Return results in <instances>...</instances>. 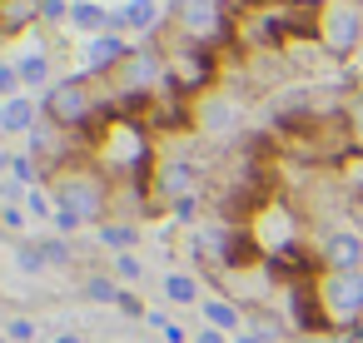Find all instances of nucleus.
<instances>
[{
    "label": "nucleus",
    "instance_id": "obj_1",
    "mask_svg": "<svg viewBox=\"0 0 363 343\" xmlns=\"http://www.w3.org/2000/svg\"><path fill=\"white\" fill-rule=\"evenodd\" d=\"M318 45L333 60H348L363 45V6L358 0H323L318 6Z\"/></svg>",
    "mask_w": 363,
    "mask_h": 343
},
{
    "label": "nucleus",
    "instance_id": "obj_2",
    "mask_svg": "<svg viewBox=\"0 0 363 343\" xmlns=\"http://www.w3.org/2000/svg\"><path fill=\"white\" fill-rule=\"evenodd\" d=\"M174 21H179V35L194 40V45H214L234 30L229 16H224V0H179Z\"/></svg>",
    "mask_w": 363,
    "mask_h": 343
},
{
    "label": "nucleus",
    "instance_id": "obj_3",
    "mask_svg": "<svg viewBox=\"0 0 363 343\" xmlns=\"http://www.w3.org/2000/svg\"><path fill=\"white\" fill-rule=\"evenodd\" d=\"M40 110H45L50 125L80 130V125H90V115H95V95H90L85 80H60V85L45 90V105H40Z\"/></svg>",
    "mask_w": 363,
    "mask_h": 343
},
{
    "label": "nucleus",
    "instance_id": "obj_4",
    "mask_svg": "<svg viewBox=\"0 0 363 343\" xmlns=\"http://www.w3.org/2000/svg\"><path fill=\"white\" fill-rule=\"evenodd\" d=\"M115 80H120V90H125L130 100H150V95L169 80V65H164L160 50H130V60L115 70Z\"/></svg>",
    "mask_w": 363,
    "mask_h": 343
},
{
    "label": "nucleus",
    "instance_id": "obj_5",
    "mask_svg": "<svg viewBox=\"0 0 363 343\" xmlns=\"http://www.w3.org/2000/svg\"><path fill=\"white\" fill-rule=\"evenodd\" d=\"M55 189H60V209H75L80 219H100V214H105V204H110L105 179H100V174H85V169L65 174Z\"/></svg>",
    "mask_w": 363,
    "mask_h": 343
},
{
    "label": "nucleus",
    "instance_id": "obj_6",
    "mask_svg": "<svg viewBox=\"0 0 363 343\" xmlns=\"http://www.w3.org/2000/svg\"><path fill=\"white\" fill-rule=\"evenodd\" d=\"M318 264H323V274H358L363 269V239L348 229H333L318 249Z\"/></svg>",
    "mask_w": 363,
    "mask_h": 343
},
{
    "label": "nucleus",
    "instance_id": "obj_7",
    "mask_svg": "<svg viewBox=\"0 0 363 343\" xmlns=\"http://www.w3.org/2000/svg\"><path fill=\"white\" fill-rule=\"evenodd\" d=\"M130 60V45L120 40V35H95L90 45H85V65H90V75H110V70H120Z\"/></svg>",
    "mask_w": 363,
    "mask_h": 343
},
{
    "label": "nucleus",
    "instance_id": "obj_8",
    "mask_svg": "<svg viewBox=\"0 0 363 343\" xmlns=\"http://www.w3.org/2000/svg\"><path fill=\"white\" fill-rule=\"evenodd\" d=\"M40 120V110L26 100V95H11L6 105H0V130H11V135H30Z\"/></svg>",
    "mask_w": 363,
    "mask_h": 343
},
{
    "label": "nucleus",
    "instance_id": "obj_9",
    "mask_svg": "<svg viewBox=\"0 0 363 343\" xmlns=\"http://www.w3.org/2000/svg\"><path fill=\"white\" fill-rule=\"evenodd\" d=\"M70 26L85 30V35H110V11H105V6H90V0H80V6H70Z\"/></svg>",
    "mask_w": 363,
    "mask_h": 343
},
{
    "label": "nucleus",
    "instance_id": "obj_10",
    "mask_svg": "<svg viewBox=\"0 0 363 343\" xmlns=\"http://www.w3.org/2000/svg\"><path fill=\"white\" fill-rule=\"evenodd\" d=\"M16 75H21V85H26V90H40V85L50 80V60H45V50L21 55V60H16Z\"/></svg>",
    "mask_w": 363,
    "mask_h": 343
},
{
    "label": "nucleus",
    "instance_id": "obj_11",
    "mask_svg": "<svg viewBox=\"0 0 363 343\" xmlns=\"http://www.w3.org/2000/svg\"><path fill=\"white\" fill-rule=\"evenodd\" d=\"M199 125H204V130H234V125H239V110L224 105V100H209V105L199 110Z\"/></svg>",
    "mask_w": 363,
    "mask_h": 343
},
{
    "label": "nucleus",
    "instance_id": "obj_12",
    "mask_svg": "<svg viewBox=\"0 0 363 343\" xmlns=\"http://www.w3.org/2000/svg\"><path fill=\"white\" fill-rule=\"evenodd\" d=\"M204 318H209V328H219V333H234V328H239V308L224 303V298H209V303H204Z\"/></svg>",
    "mask_w": 363,
    "mask_h": 343
},
{
    "label": "nucleus",
    "instance_id": "obj_13",
    "mask_svg": "<svg viewBox=\"0 0 363 343\" xmlns=\"http://www.w3.org/2000/svg\"><path fill=\"white\" fill-rule=\"evenodd\" d=\"M125 26H130V30L160 26V6H155V0H130V6H125Z\"/></svg>",
    "mask_w": 363,
    "mask_h": 343
},
{
    "label": "nucleus",
    "instance_id": "obj_14",
    "mask_svg": "<svg viewBox=\"0 0 363 343\" xmlns=\"http://www.w3.org/2000/svg\"><path fill=\"white\" fill-rule=\"evenodd\" d=\"M164 293H169V303H194L199 298V283H194V274H169L164 279Z\"/></svg>",
    "mask_w": 363,
    "mask_h": 343
},
{
    "label": "nucleus",
    "instance_id": "obj_15",
    "mask_svg": "<svg viewBox=\"0 0 363 343\" xmlns=\"http://www.w3.org/2000/svg\"><path fill=\"white\" fill-rule=\"evenodd\" d=\"M189 184H194V174H189L184 164H169V169L160 174V189H164V194H189Z\"/></svg>",
    "mask_w": 363,
    "mask_h": 343
},
{
    "label": "nucleus",
    "instance_id": "obj_16",
    "mask_svg": "<svg viewBox=\"0 0 363 343\" xmlns=\"http://www.w3.org/2000/svg\"><path fill=\"white\" fill-rule=\"evenodd\" d=\"M100 239H105L110 249H120V254H125V249L135 244V229H130V224H105V229H100Z\"/></svg>",
    "mask_w": 363,
    "mask_h": 343
},
{
    "label": "nucleus",
    "instance_id": "obj_17",
    "mask_svg": "<svg viewBox=\"0 0 363 343\" xmlns=\"http://www.w3.org/2000/svg\"><path fill=\"white\" fill-rule=\"evenodd\" d=\"M115 274H120V279H140L145 269H140V259H135V254H120V259H115Z\"/></svg>",
    "mask_w": 363,
    "mask_h": 343
},
{
    "label": "nucleus",
    "instance_id": "obj_18",
    "mask_svg": "<svg viewBox=\"0 0 363 343\" xmlns=\"http://www.w3.org/2000/svg\"><path fill=\"white\" fill-rule=\"evenodd\" d=\"M40 16L45 21H70V6L65 0H40Z\"/></svg>",
    "mask_w": 363,
    "mask_h": 343
},
{
    "label": "nucleus",
    "instance_id": "obj_19",
    "mask_svg": "<svg viewBox=\"0 0 363 343\" xmlns=\"http://www.w3.org/2000/svg\"><path fill=\"white\" fill-rule=\"evenodd\" d=\"M294 343H353L348 333H298Z\"/></svg>",
    "mask_w": 363,
    "mask_h": 343
},
{
    "label": "nucleus",
    "instance_id": "obj_20",
    "mask_svg": "<svg viewBox=\"0 0 363 343\" xmlns=\"http://www.w3.org/2000/svg\"><path fill=\"white\" fill-rule=\"evenodd\" d=\"M16 90H21V75H16L11 65H0V95H6V100H11Z\"/></svg>",
    "mask_w": 363,
    "mask_h": 343
},
{
    "label": "nucleus",
    "instance_id": "obj_21",
    "mask_svg": "<svg viewBox=\"0 0 363 343\" xmlns=\"http://www.w3.org/2000/svg\"><path fill=\"white\" fill-rule=\"evenodd\" d=\"M11 338H16V343H30V338H35V323H30V318H16V323H11Z\"/></svg>",
    "mask_w": 363,
    "mask_h": 343
},
{
    "label": "nucleus",
    "instance_id": "obj_22",
    "mask_svg": "<svg viewBox=\"0 0 363 343\" xmlns=\"http://www.w3.org/2000/svg\"><path fill=\"white\" fill-rule=\"evenodd\" d=\"M194 343H224V333H219V328H204V333H199Z\"/></svg>",
    "mask_w": 363,
    "mask_h": 343
},
{
    "label": "nucleus",
    "instance_id": "obj_23",
    "mask_svg": "<svg viewBox=\"0 0 363 343\" xmlns=\"http://www.w3.org/2000/svg\"><path fill=\"white\" fill-rule=\"evenodd\" d=\"M353 135H358V140H363V100H358V105H353Z\"/></svg>",
    "mask_w": 363,
    "mask_h": 343
},
{
    "label": "nucleus",
    "instance_id": "obj_24",
    "mask_svg": "<svg viewBox=\"0 0 363 343\" xmlns=\"http://www.w3.org/2000/svg\"><path fill=\"white\" fill-rule=\"evenodd\" d=\"M234 343H269V338H264V333H239Z\"/></svg>",
    "mask_w": 363,
    "mask_h": 343
},
{
    "label": "nucleus",
    "instance_id": "obj_25",
    "mask_svg": "<svg viewBox=\"0 0 363 343\" xmlns=\"http://www.w3.org/2000/svg\"><path fill=\"white\" fill-rule=\"evenodd\" d=\"M55 343H80V338H75V333H60V338H55Z\"/></svg>",
    "mask_w": 363,
    "mask_h": 343
},
{
    "label": "nucleus",
    "instance_id": "obj_26",
    "mask_svg": "<svg viewBox=\"0 0 363 343\" xmlns=\"http://www.w3.org/2000/svg\"><path fill=\"white\" fill-rule=\"evenodd\" d=\"M65 6H80V0H65Z\"/></svg>",
    "mask_w": 363,
    "mask_h": 343
},
{
    "label": "nucleus",
    "instance_id": "obj_27",
    "mask_svg": "<svg viewBox=\"0 0 363 343\" xmlns=\"http://www.w3.org/2000/svg\"><path fill=\"white\" fill-rule=\"evenodd\" d=\"M353 343H363V338H353Z\"/></svg>",
    "mask_w": 363,
    "mask_h": 343
},
{
    "label": "nucleus",
    "instance_id": "obj_28",
    "mask_svg": "<svg viewBox=\"0 0 363 343\" xmlns=\"http://www.w3.org/2000/svg\"><path fill=\"white\" fill-rule=\"evenodd\" d=\"M0 6H6V0H0Z\"/></svg>",
    "mask_w": 363,
    "mask_h": 343
},
{
    "label": "nucleus",
    "instance_id": "obj_29",
    "mask_svg": "<svg viewBox=\"0 0 363 343\" xmlns=\"http://www.w3.org/2000/svg\"><path fill=\"white\" fill-rule=\"evenodd\" d=\"M358 6H363V0H358Z\"/></svg>",
    "mask_w": 363,
    "mask_h": 343
}]
</instances>
